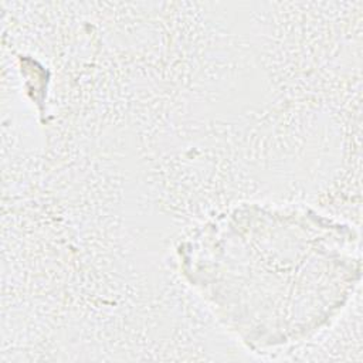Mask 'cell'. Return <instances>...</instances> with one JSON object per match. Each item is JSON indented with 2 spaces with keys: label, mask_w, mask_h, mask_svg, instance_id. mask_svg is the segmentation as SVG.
Segmentation results:
<instances>
[{
  "label": "cell",
  "mask_w": 363,
  "mask_h": 363,
  "mask_svg": "<svg viewBox=\"0 0 363 363\" xmlns=\"http://www.w3.org/2000/svg\"><path fill=\"white\" fill-rule=\"evenodd\" d=\"M207 224L183 245L184 274L235 330L272 332L271 345L319 328L342 308L353 275L352 233L306 210L247 207ZM242 225V227H244Z\"/></svg>",
  "instance_id": "1"
}]
</instances>
